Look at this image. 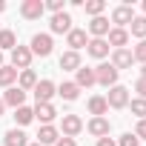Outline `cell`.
<instances>
[{
    "label": "cell",
    "instance_id": "obj_39",
    "mask_svg": "<svg viewBox=\"0 0 146 146\" xmlns=\"http://www.w3.org/2000/svg\"><path fill=\"white\" fill-rule=\"evenodd\" d=\"M140 78H143V80H146V63H143V69H140Z\"/></svg>",
    "mask_w": 146,
    "mask_h": 146
},
{
    "label": "cell",
    "instance_id": "obj_10",
    "mask_svg": "<svg viewBox=\"0 0 146 146\" xmlns=\"http://www.w3.org/2000/svg\"><path fill=\"white\" fill-rule=\"evenodd\" d=\"M35 98H37V103H49V100L54 98V83H52V80H37Z\"/></svg>",
    "mask_w": 146,
    "mask_h": 146
},
{
    "label": "cell",
    "instance_id": "obj_30",
    "mask_svg": "<svg viewBox=\"0 0 146 146\" xmlns=\"http://www.w3.org/2000/svg\"><path fill=\"white\" fill-rule=\"evenodd\" d=\"M132 112L137 115V120H146V100H143V98L132 100Z\"/></svg>",
    "mask_w": 146,
    "mask_h": 146
},
{
    "label": "cell",
    "instance_id": "obj_17",
    "mask_svg": "<svg viewBox=\"0 0 146 146\" xmlns=\"http://www.w3.org/2000/svg\"><path fill=\"white\" fill-rule=\"evenodd\" d=\"M89 132H92L95 137H106V135H109V120H106V117H92V120H89Z\"/></svg>",
    "mask_w": 146,
    "mask_h": 146
},
{
    "label": "cell",
    "instance_id": "obj_22",
    "mask_svg": "<svg viewBox=\"0 0 146 146\" xmlns=\"http://www.w3.org/2000/svg\"><path fill=\"white\" fill-rule=\"evenodd\" d=\"M89 112H92L95 117H103V115L109 112V103H106V98H92V100H89Z\"/></svg>",
    "mask_w": 146,
    "mask_h": 146
},
{
    "label": "cell",
    "instance_id": "obj_12",
    "mask_svg": "<svg viewBox=\"0 0 146 146\" xmlns=\"http://www.w3.org/2000/svg\"><path fill=\"white\" fill-rule=\"evenodd\" d=\"M60 69H63V72H78V69H80V54L72 52V49L63 52V54H60Z\"/></svg>",
    "mask_w": 146,
    "mask_h": 146
},
{
    "label": "cell",
    "instance_id": "obj_3",
    "mask_svg": "<svg viewBox=\"0 0 146 146\" xmlns=\"http://www.w3.org/2000/svg\"><path fill=\"white\" fill-rule=\"evenodd\" d=\"M29 63H32V49L15 46V49H12V66H15L17 72H23V69H29Z\"/></svg>",
    "mask_w": 146,
    "mask_h": 146
},
{
    "label": "cell",
    "instance_id": "obj_21",
    "mask_svg": "<svg viewBox=\"0 0 146 146\" xmlns=\"http://www.w3.org/2000/svg\"><path fill=\"white\" fill-rule=\"evenodd\" d=\"M75 83H78L80 89H83V86H92V83H95V69L80 66V69H78V80H75Z\"/></svg>",
    "mask_w": 146,
    "mask_h": 146
},
{
    "label": "cell",
    "instance_id": "obj_15",
    "mask_svg": "<svg viewBox=\"0 0 146 146\" xmlns=\"http://www.w3.org/2000/svg\"><path fill=\"white\" fill-rule=\"evenodd\" d=\"M109 46H115V49H123L126 43H129V32L126 29H109V40H106Z\"/></svg>",
    "mask_w": 146,
    "mask_h": 146
},
{
    "label": "cell",
    "instance_id": "obj_1",
    "mask_svg": "<svg viewBox=\"0 0 146 146\" xmlns=\"http://www.w3.org/2000/svg\"><path fill=\"white\" fill-rule=\"evenodd\" d=\"M95 83H100V86H117V69L112 66V63H100L98 69H95Z\"/></svg>",
    "mask_w": 146,
    "mask_h": 146
},
{
    "label": "cell",
    "instance_id": "obj_16",
    "mask_svg": "<svg viewBox=\"0 0 146 146\" xmlns=\"http://www.w3.org/2000/svg\"><path fill=\"white\" fill-rule=\"evenodd\" d=\"M86 49H89V54H92V57H106V54H109V43H106L103 37L89 40V43H86Z\"/></svg>",
    "mask_w": 146,
    "mask_h": 146
},
{
    "label": "cell",
    "instance_id": "obj_11",
    "mask_svg": "<svg viewBox=\"0 0 146 146\" xmlns=\"http://www.w3.org/2000/svg\"><path fill=\"white\" fill-rule=\"evenodd\" d=\"M35 117L43 120V126H52V120L57 117V112H54L52 103H37V106H35Z\"/></svg>",
    "mask_w": 146,
    "mask_h": 146
},
{
    "label": "cell",
    "instance_id": "obj_41",
    "mask_svg": "<svg viewBox=\"0 0 146 146\" xmlns=\"http://www.w3.org/2000/svg\"><path fill=\"white\" fill-rule=\"evenodd\" d=\"M29 146H43V143H29Z\"/></svg>",
    "mask_w": 146,
    "mask_h": 146
},
{
    "label": "cell",
    "instance_id": "obj_9",
    "mask_svg": "<svg viewBox=\"0 0 146 146\" xmlns=\"http://www.w3.org/2000/svg\"><path fill=\"white\" fill-rule=\"evenodd\" d=\"M132 63H135V57H132L129 49H115V52H112V66H115L117 72H120V69H129Z\"/></svg>",
    "mask_w": 146,
    "mask_h": 146
},
{
    "label": "cell",
    "instance_id": "obj_8",
    "mask_svg": "<svg viewBox=\"0 0 146 146\" xmlns=\"http://www.w3.org/2000/svg\"><path fill=\"white\" fill-rule=\"evenodd\" d=\"M63 137H75L80 129H83V120L78 117V115H63Z\"/></svg>",
    "mask_w": 146,
    "mask_h": 146
},
{
    "label": "cell",
    "instance_id": "obj_4",
    "mask_svg": "<svg viewBox=\"0 0 146 146\" xmlns=\"http://www.w3.org/2000/svg\"><path fill=\"white\" fill-rule=\"evenodd\" d=\"M43 12H46L43 0H23V6H20V15L26 20H37V17H43Z\"/></svg>",
    "mask_w": 146,
    "mask_h": 146
},
{
    "label": "cell",
    "instance_id": "obj_40",
    "mask_svg": "<svg viewBox=\"0 0 146 146\" xmlns=\"http://www.w3.org/2000/svg\"><path fill=\"white\" fill-rule=\"evenodd\" d=\"M3 9H6V3H3V0H0V12H3Z\"/></svg>",
    "mask_w": 146,
    "mask_h": 146
},
{
    "label": "cell",
    "instance_id": "obj_34",
    "mask_svg": "<svg viewBox=\"0 0 146 146\" xmlns=\"http://www.w3.org/2000/svg\"><path fill=\"white\" fill-rule=\"evenodd\" d=\"M120 146H137V137L135 135H123L120 137Z\"/></svg>",
    "mask_w": 146,
    "mask_h": 146
},
{
    "label": "cell",
    "instance_id": "obj_27",
    "mask_svg": "<svg viewBox=\"0 0 146 146\" xmlns=\"http://www.w3.org/2000/svg\"><path fill=\"white\" fill-rule=\"evenodd\" d=\"M17 46V37H15V32H9V29H0V49H15Z\"/></svg>",
    "mask_w": 146,
    "mask_h": 146
},
{
    "label": "cell",
    "instance_id": "obj_28",
    "mask_svg": "<svg viewBox=\"0 0 146 146\" xmlns=\"http://www.w3.org/2000/svg\"><path fill=\"white\" fill-rule=\"evenodd\" d=\"M129 29H132V35H135V37L146 40V17H135V20L129 23Z\"/></svg>",
    "mask_w": 146,
    "mask_h": 146
},
{
    "label": "cell",
    "instance_id": "obj_18",
    "mask_svg": "<svg viewBox=\"0 0 146 146\" xmlns=\"http://www.w3.org/2000/svg\"><path fill=\"white\" fill-rule=\"evenodd\" d=\"M57 129L54 126H40V132H37V143H43V146H49V143H57Z\"/></svg>",
    "mask_w": 146,
    "mask_h": 146
},
{
    "label": "cell",
    "instance_id": "obj_13",
    "mask_svg": "<svg viewBox=\"0 0 146 146\" xmlns=\"http://www.w3.org/2000/svg\"><path fill=\"white\" fill-rule=\"evenodd\" d=\"M23 100H26V92H23L20 86H12V89L3 95V103H6V106H15V109H20Z\"/></svg>",
    "mask_w": 146,
    "mask_h": 146
},
{
    "label": "cell",
    "instance_id": "obj_14",
    "mask_svg": "<svg viewBox=\"0 0 146 146\" xmlns=\"http://www.w3.org/2000/svg\"><path fill=\"white\" fill-rule=\"evenodd\" d=\"M66 43L72 46V52H78V49H83V46L89 43V37H86V32H83V29H72V32L66 35Z\"/></svg>",
    "mask_w": 146,
    "mask_h": 146
},
{
    "label": "cell",
    "instance_id": "obj_37",
    "mask_svg": "<svg viewBox=\"0 0 146 146\" xmlns=\"http://www.w3.org/2000/svg\"><path fill=\"white\" fill-rule=\"evenodd\" d=\"M98 146H115V140L106 135V137H100V140H98Z\"/></svg>",
    "mask_w": 146,
    "mask_h": 146
},
{
    "label": "cell",
    "instance_id": "obj_36",
    "mask_svg": "<svg viewBox=\"0 0 146 146\" xmlns=\"http://www.w3.org/2000/svg\"><path fill=\"white\" fill-rule=\"evenodd\" d=\"M54 146H75V137H57Z\"/></svg>",
    "mask_w": 146,
    "mask_h": 146
},
{
    "label": "cell",
    "instance_id": "obj_2",
    "mask_svg": "<svg viewBox=\"0 0 146 146\" xmlns=\"http://www.w3.org/2000/svg\"><path fill=\"white\" fill-rule=\"evenodd\" d=\"M106 103H109L112 109H123V106L129 103V89H126V86H112L109 95H106Z\"/></svg>",
    "mask_w": 146,
    "mask_h": 146
},
{
    "label": "cell",
    "instance_id": "obj_31",
    "mask_svg": "<svg viewBox=\"0 0 146 146\" xmlns=\"http://www.w3.org/2000/svg\"><path fill=\"white\" fill-rule=\"evenodd\" d=\"M132 57H135V60H140V63H146V40H140V43L135 46V52H132Z\"/></svg>",
    "mask_w": 146,
    "mask_h": 146
},
{
    "label": "cell",
    "instance_id": "obj_6",
    "mask_svg": "<svg viewBox=\"0 0 146 146\" xmlns=\"http://www.w3.org/2000/svg\"><path fill=\"white\" fill-rule=\"evenodd\" d=\"M52 35H35L32 37V54H40V57H46V54H52Z\"/></svg>",
    "mask_w": 146,
    "mask_h": 146
},
{
    "label": "cell",
    "instance_id": "obj_20",
    "mask_svg": "<svg viewBox=\"0 0 146 146\" xmlns=\"http://www.w3.org/2000/svg\"><path fill=\"white\" fill-rule=\"evenodd\" d=\"M3 143H6V146H29V140H26V135H23L20 129H9Z\"/></svg>",
    "mask_w": 146,
    "mask_h": 146
},
{
    "label": "cell",
    "instance_id": "obj_43",
    "mask_svg": "<svg viewBox=\"0 0 146 146\" xmlns=\"http://www.w3.org/2000/svg\"><path fill=\"white\" fill-rule=\"evenodd\" d=\"M143 12H146V3H143Z\"/></svg>",
    "mask_w": 146,
    "mask_h": 146
},
{
    "label": "cell",
    "instance_id": "obj_5",
    "mask_svg": "<svg viewBox=\"0 0 146 146\" xmlns=\"http://www.w3.org/2000/svg\"><path fill=\"white\" fill-rule=\"evenodd\" d=\"M52 32L54 35H69L72 32V17H69V12H57V15H52Z\"/></svg>",
    "mask_w": 146,
    "mask_h": 146
},
{
    "label": "cell",
    "instance_id": "obj_26",
    "mask_svg": "<svg viewBox=\"0 0 146 146\" xmlns=\"http://www.w3.org/2000/svg\"><path fill=\"white\" fill-rule=\"evenodd\" d=\"M15 120H17L20 126L32 123V120H35V109H29V106H20V109H15Z\"/></svg>",
    "mask_w": 146,
    "mask_h": 146
},
{
    "label": "cell",
    "instance_id": "obj_7",
    "mask_svg": "<svg viewBox=\"0 0 146 146\" xmlns=\"http://www.w3.org/2000/svg\"><path fill=\"white\" fill-rule=\"evenodd\" d=\"M135 20V12H132V6H117L115 12H112V23H117L115 29H123V26H129Z\"/></svg>",
    "mask_w": 146,
    "mask_h": 146
},
{
    "label": "cell",
    "instance_id": "obj_42",
    "mask_svg": "<svg viewBox=\"0 0 146 146\" xmlns=\"http://www.w3.org/2000/svg\"><path fill=\"white\" fill-rule=\"evenodd\" d=\"M0 66H3V54H0Z\"/></svg>",
    "mask_w": 146,
    "mask_h": 146
},
{
    "label": "cell",
    "instance_id": "obj_23",
    "mask_svg": "<svg viewBox=\"0 0 146 146\" xmlns=\"http://www.w3.org/2000/svg\"><path fill=\"white\" fill-rule=\"evenodd\" d=\"M57 95H60L63 100H78V95H80V86H78V83H63V86L57 89Z\"/></svg>",
    "mask_w": 146,
    "mask_h": 146
},
{
    "label": "cell",
    "instance_id": "obj_33",
    "mask_svg": "<svg viewBox=\"0 0 146 146\" xmlns=\"http://www.w3.org/2000/svg\"><path fill=\"white\" fill-rule=\"evenodd\" d=\"M43 6H46V9H52V12L57 15V12H63V0H49V3H43Z\"/></svg>",
    "mask_w": 146,
    "mask_h": 146
},
{
    "label": "cell",
    "instance_id": "obj_24",
    "mask_svg": "<svg viewBox=\"0 0 146 146\" xmlns=\"http://www.w3.org/2000/svg\"><path fill=\"white\" fill-rule=\"evenodd\" d=\"M17 86H20L23 92H26V89H35V86H37V75H35L32 69H23V72H20V83H17Z\"/></svg>",
    "mask_w": 146,
    "mask_h": 146
},
{
    "label": "cell",
    "instance_id": "obj_25",
    "mask_svg": "<svg viewBox=\"0 0 146 146\" xmlns=\"http://www.w3.org/2000/svg\"><path fill=\"white\" fill-rule=\"evenodd\" d=\"M17 80V69L15 66H0V86H12Z\"/></svg>",
    "mask_w": 146,
    "mask_h": 146
},
{
    "label": "cell",
    "instance_id": "obj_38",
    "mask_svg": "<svg viewBox=\"0 0 146 146\" xmlns=\"http://www.w3.org/2000/svg\"><path fill=\"white\" fill-rule=\"evenodd\" d=\"M3 112H6V103H3V98H0V117H3Z\"/></svg>",
    "mask_w": 146,
    "mask_h": 146
},
{
    "label": "cell",
    "instance_id": "obj_32",
    "mask_svg": "<svg viewBox=\"0 0 146 146\" xmlns=\"http://www.w3.org/2000/svg\"><path fill=\"white\" fill-rule=\"evenodd\" d=\"M135 137H137V140H140V137L146 140V120H137V126H135Z\"/></svg>",
    "mask_w": 146,
    "mask_h": 146
},
{
    "label": "cell",
    "instance_id": "obj_29",
    "mask_svg": "<svg viewBox=\"0 0 146 146\" xmlns=\"http://www.w3.org/2000/svg\"><path fill=\"white\" fill-rule=\"evenodd\" d=\"M103 9H106L103 0H89V3H86V15H92V17H100Z\"/></svg>",
    "mask_w": 146,
    "mask_h": 146
},
{
    "label": "cell",
    "instance_id": "obj_35",
    "mask_svg": "<svg viewBox=\"0 0 146 146\" xmlns=\"http://www.w3.org/2000/svg\"><path fill=\"white\" fill-rule=\"evenodd\" d=\"M135 89H137V92H140V98L146 100V80H143V78H140V80L135 83Z\"/></svg>",
    "mask_w": 146,
    "mask_h": 146
},
{
    "label": "cell",
    "instance_id": "obj_19",
    "mask_svg": "<svg viewBox=\"0 0 146 146\" xmlns=\"http://www.w3.org/2000/svg\"><path fill=\"white\" fill-rule=\"evenodd\" d=\"M89 32H92L95 37H103V35H109V20H106V17H92V23H89Z\"/></svg>",
    "mask_w": 146,
    "mask_h": 146
}]
</instances>
